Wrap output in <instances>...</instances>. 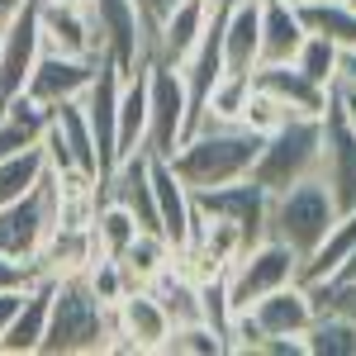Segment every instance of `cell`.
Here are the masks:
<instances>
[{
	"label": "cell",
	"instance_id": "obj_1",
	"mask_svg": "<svg viewBox=\"0 0 356 356\" xmlns=\"http://www.w3.org/2000/svg\"><path fill=\"white\" fill-rule=\"evenodd\" d=\"M261 138L266 134L247 129L238 119H200L166 162H171V171L191 191H214V186L252 176V162L261 152Z\"/></svg>",
	"mask_w": 356,
	"mask_h": 356
},
{
	"label": "cell",
	"instance_id": "obj_2",
	"mask_svg": "<svg viewBox=\"0 0 356 356\" xmlns=\"http://www.w3.org/2000/svg\"><path fill=\"white\" fill-rule=\"evenodd\" d=\"M114 332V309L100 304V295L86 285L81 271L57 275L53 280V309H48V332L43 347L48 356H81V352H100L105 337Z\"/></svg>",
	"mask_w": 356,
	"mask_h": 356
},
{
	"label": "cell",
	"instance_id": "obj_3",
	"mask_svg": "<svg viewBox=\"0 0 356 356\" xmlns=\"http://www.w3.org/2000/svg\"><path fill=\"white\" fill-rule=\"evenodd\" d=\"M318 143H323L318 114H290L285 124H275L261 138V152L252 162V181L266 195H280L290 186H300L304 176H318Z\"/></svg>",
	"mask_w": 356,
	"mask_h": 356
},
{
	"label": "cell",
	"instance_id": "obj_4",
	"mask_svg": "<svg viewBox=\"0 0 356 356\" xmlns=\"http://www.w3.org/2000/svg\"><path fill=\"white\" fill-rule=\"evenodd\" d=\"M332 219H337V204H332L328 186H323L318 176H304L300 186L271 195L266 233H271V238H280V243H285L304 261L314 247L323 243V233L332 228Z\"/></svg>",
	"mask_w": 356,
	"mask_h": 356
},
{
	"label": "cell",
	"instance_id": "obj_5",
	"mask_svg": "<svg viewBox=\"0 0 356 356\" xmlns=\"http://www.w3.org/2000/svg\"><path fill=\"white\" fill-rule=\"evenodd\" d=\"M53 228H57V186H53V176H43L29 195L0 204V252H10V257H19V261H38L43 247H48V238H53Z\"/></svg>",
	"mask_w": 356,
	"mask_h": 356
},
{
	"label": "cell",
	"instance_id": "obj_6",
	"mask_svg": "<svg viewBox=\"0 0 356 356\" xmlns=\"http://www.w3.org/2000/svg\"><path fill=\"white\" fill-rule=\"evenodd\" d=\"M223 280H228L233 309H247V304H257L261 295H271L280 285L300 280V257L280 243V238L266 233V238H257L252 247H243V257L223 271Z\"/></svg>",
	"mask_w": 356,
	"mask_h": 356
},
{
	"label": "cell",
	"instance_id": "obj_7",
	"mask_svg": "<svg viewBox=\"0 0 356 356\" xmlns=\"http://www.w3.org/2000/svg\"><path fill=\"white\" fill-rule=\"evenodd\" d=\"M186 134H191V100H186L181 72L147 57V143H143V152L171 157Z\"/></svg>",
	"mask_w": 356,
	"mask_h": 356
},
{
	"label": "cell",
	"instance_id": "obj_8",
	"mask_svg": "<svg viewBox=\"0 0 356 356\" xmlns=\"http://www.w3.org/2000/svg\"><path fill=\"white\" fill-rule=\"evenodd\" d=\"M86 15L95 29V57H110L124 76L147 62V24L134 0H86Z\"/></svg>",
	"mask_w": 356,
	"mask_h": 356
},
{
	"label": "cell",
	"instance_id": "obj_9",
	"mask_svg": "<svg viewBox=\"0 0 356 356\" xmlns=\"http://www.w3.org/2000/svg\"><path fill=\"white\" fill-rule=\"evenodd\" d=\"M323 124V143H318V181L328 186L337 214L356 204V129L347 124V114L337 105V95L328 100V110L318 114Z\"/></svg>",
	"mask_w": 356,
	"mask_h": 356
},
{
	"label": "cell",
	"instance_id": "obj_10",
	"mask_svg": "<svg viewBox=\"0 0 356 356\" xmlns=\"http://www.w3.org/2000/svg\"><path fill=\"white\" fill-rule=\"evenodd\" d=\"M195 209L209 214V219H228L243 233V243L252 247L257 238H266L271 195L261 191L252 176H243V181H228V186H214V191H195Z\"/></svg>",
	"mask_w": 356,
	"mask_h": 356
},
{
	"label": "cell",
	"instance_id": "obj_11",
	"mask_svg": "<svg viewBox=\"0 0 356 356\" xmlns=\"http://www.w3.org/2000/svg\"><path fill=\"white\" fill-rule=\"evenodd\" d=\"M90 81H95V57H72V53L43 48L24 81V95L38 100L43 110H53V105H67V100H81Z\"/></svg>",
	"mask_w": 356,
	"mask_h": 356
},
{
	"label": "cell",
	"instance_id": "obj_12",
	"mask_svg": "<svg viewBox=\"0 0 356 356\" xmlns=\"http://www.w3.org/2000/svg\"><path fill=\"white\" fill-rule=\"evenodd\" d=\"M43 53V33H38V0H29L24 10L0 29V105H10L15 95H24V81L33 62Z\"/></svg>",
	"mask_w": 356,
	"mask_h": 356
},
{
	"label": "cell",
	"instance_id": "obj_13",
	"mask_svg": "<svg viewBox=\"0 0 356 356\" xmlns=\"http://www.w3.org/2000/svg\"><path fill=\"white\" fill-rule=\"evenodd\" d=\"M114 332L134 347V356H152L166 347L171 337V314L166 304L152 295V285H134L124 300L114 304Z\"/></svg>",
	"mask_w": 356,
	"mask_h": 356
},
{
	"label": "cell",
	"instance_id": "obj_14",
	"mask_svg": "<svg viewBox=\"0 0 356 356\" xmlns=\"http://www.w3.org/2000/svg\"><path fill=\"white\" fill-rule=\"evenodd\" d=\"M147 176H152V200H157V233H162L176 252H186L195 214H200V209H195V191L171 171L166 157H152V152H147Z\"/></svg>",
	"mask_w": 356,
	"mask_h": 356
},
{
	"label": "cell",
	"instance_id": "obj_15",
	"mask_svg": "<svg viewBox=\"0 0 356 356\" xmlns=\"http://www.w3.org/2000/svg\"><path fill=\"white\" fill-rule=\"evenodd\" d=\"M119 90H124V72L114 67L110 57H95V81L86 86L81 110L86 124L95 134V152H100V176L114 166V124H119ZM100 186V181H95Z\"/></svg>",
	"mask_w": 356,
	"mask_h": 356
},
{
	"label": "cell",
	"instance_id": "obj_16",
	"mask_svg": "<svg viewBox=\"0 0 356 356\" xmlns=\"http://www.w3.org/2000/svg\"><path fill=\"white\" fill-rule=\"evenodd\" d=\"M247 314H252V323L261 337H304V328L314 323V295H309V285L304 280H290V285H280L271 295H261L257 304H247Z\"/></svg>",
	"mask_w": 356,
	"mask_h": 356
},
{
	"label": "cell",
	"instance_id": "obj_17",
	"mask_svg": "<svg viewBox=\"0 0 356 356\" xmlns=\"http://www.w3.org/2000/svg\"><path fill=\"white\" fill-rule=\"evenodd\" d=\"M204 19H209V0H171L162 10V19L152 24V33H147V57L176 67V62L195 48Z\"/></svg>",
	"mask_w": 356,
	"mask_h": 356
},
{
	"label": "cell",
	"instance_id": "obj_18",
	"mask_svg": "<svg viewBox=\"0 0 356 356\" xmlns=\"http://www.w3.org/2000/svg\"><path fill=\"white\" fill-rule=\"evenodd\" d=\"M252 86L275 95L290 114H323L332 100V86H314L295 62H257L252 67Z\"/></svg>",
	"mask_w": 356,
	"mask_h": 356
},
{
	"label": "cell",
	"instance_id": "obj_19",
	"mask_svg": "<svg viewBox=\"0 0 356 356\" xmlns=\"http://www.w3.org/2000/svg\"><path fill=\"white\" fill-rule=\"evenodd\" d=\"M53 280L57 275H38L24 290L19 314L10 318V328L0 337V356H33L43 347V332H48V309H53Z\"/></svg>",
	"mask_w": 356,
	"mask_h": 356
},
{
	"label": "cell",
	"instance_id": "obj_20",
	"mask_svg": "<svg viewBox=\"0 0 356 356\" xmlns=\"http://www.w3.org/2000/svg\"><path fill=\"white\" fill-rule=\"evenodd\" d=\"M38 33H43V48H53V53L95 57V29H90L86 5H48V0H38Z\"/></svg>",
	"mask_w": 356,
	"mask_h": 356
},
{
	"label": "cell",
	"instance_id": "obj_21",
	"mask_svg": "<svg viewBox=\"0 0 356 356\" xmlns=\"http://www.w3.org/2000/svg\"><path fill=\"white\" fill-rule=\"evenodd\" d=\"M147 143V62L124 76V90H119V124H114V162L129 157V152H143Z\"/></svg>",
	"mask_w": 356,
	"mask_h": 356
},
{
	"label": "cell",
	"instance_id": "obj_22",
	"mask_svg": "<svg viewBox=\"0 0 356 356\" xmlns=\"http://www.w3.org/2000/svg\"><path fill=\"white\" fill-rule=\"evenodd\" d=\"M304 19L300 5L290 0H261V57L257 62H290L304 43Z\"/></svg>",
	"mask_w": 356,
	"mask_h": 356
},
{
	"label": "cell",
	"instance_id": "obj_23",
	"mask_svg": "<svg viewBox=\"0 0 356 356\" xmlns=\"http://www.w3.org/2000/svg\"><path fill=\"white\" fill-rule=\"evenodd\" d=\"M48 124H53V129H57V138L67 143V152H72L76 171H86L90 181H100V152H95V134H90V124H86L81 100L53 105V110H48Z\"/></svg>",
	"mask_w": 356,
	"mask_h": 356
},
{
	"label": "cell",
	"instance_id": "obj_24",
	"mask_svg": "<svg viewBox=\"0 0 356 356\" xmlns=\"http://www.w3.org/2000/svg\"><path fill=\"white\" fill-rule=\"evenodd\" d=\"M43 129H48V110L29 95H15L10 105H0V157L43 143Z\"/></svg>",
	"mask_w": 356,
	"mask_h": 356
},
{
	"label": "cell",
	"instance_id": "obj_25",
	"mask_svg": "<svg viewBox=\"0 0 356 356\" xmlns=\"http://www.w3.org/2000/svg\"><path fill=\"white\" fill-rule=\"evenodd\" d=\"M300 19L337 48H356V0H300Z\"/></svg>",
	"mask_w": 356,
	"mask_h": 356
},
{
	"label": "cell",
	"instance_id": "obj_26",
	"mask_svg": "<svg viewBox=\"0 0 356 356\" xmlns=\"http://www.w3.org/2000/svg\"><path fill=\"white\" fill-rule=\"evenodd\" d=\"M138 233V219L119 204V200H95V214H90V238H95V252H105V257H124L129 243H134Z\"/></svg>",
	"mask_w": 356,
	"mask_h": 356
},
{
	"label": "cell",
	"instance_id": "obj_27",
	"mask_svg": "<svg viewBox=\"0 0 356 356\" xmlns=\"http://www.w3.org/2000/svg\"><path fill=\"white\" fill-rule=\"evenodd\" d=\"M119 261H124V271H129V280H134V285H152L166 266H176V247L166 243L162 233H147V228H143Z\"/></svg>",
	"mask_w": 356,
	"mask_h": 356
},
{
	"label": "cell",
	"instance_id": "obj_28",
	"mask_svg": "<svg viewBox=\"0 0 356 356\" xmlns=\"http://www.w3.org/2000/svg\"><path fill=\"white\" fill-rule=\"evenodd\" d=\"M43 176H48V152H43V143H33V147H24V152L0 157V204H10V200L29 195Z\"/></svg>",
	"mask_w": 356,
	"mask_h": 356
},
{
	"label": "cell",
	"instance_id": "obj_29",
	"mask_svg": "<svg viewBox=\"0 0 356 356\" xmlns=\"http://www.w3.org/2000/svg\"><path fill=\"white\" fill-rule=\"evenodd\" d=\"M304 352L309 356H356V323L342 314L318 309L314 323L304 328Z\"/></svg>",
	"mask_w": 356,
	"mask_h": 356
},
{
	"label": "cell",
	"instance_id": "obj_30",
	"mask_svg": "<svg viewBox=\"0 0 356 356\" xmlns=\"http://www.w3.org/2000/svg\"><path fill=\"white\" fill-rule=\"evenodd\" d=\"M162 352H171V356H228V337L214 323H204V318H186V323H171V337H166Z\"/></svg>",
	"mask_w": 356,
	"mask_h": 356
},
{
	"label": "cell",
	"instance_id": "obj_31",
	"mask_svg": "<svg viewBox=\"0 0 356 356\" xmlns=\"http://www.w3.org/2000/svg\"><path fill=\"white\" fill-rule=\"evenodd\" d=\"M290 62H295L314 86H332V76H337V43L318 38V33H304L300 53L290 57Z\"/></svg>",
	"mask_w": 356,
	"mask_h": 356
},
{
	"label": "cell",
	"instance_id": "obj_32",
	"mask_svg": "<svg viewBox=\"0 0 356 356\" xmlns=\"http://www.w3.org/2000/svg\"><path fill=\"white\" fill-rule=\"evenodd\" d=\"M290 119V110L275 100V95H266V90H247V100H243V110H238V124H247V129H257V134H271L275 124H285Z\"/></svg>",
	"mask_w": 356,
	"mask_h": 356
},
{
	"label": "cell",
	"instance_id": "obj_33",
	"mask_svg": "<svg viewBox=\"0 0 356 356\" xmlns=\"http://www.w3.org/2000/svg\"><path fill=\"white\" fill-rule=\"evenodd\" d=\"M43 275L38 261H19V257H10V252H0V290H24Z\"/></svg>",
	"mask_w": 356,
	"mask_h": 356
},
{
	"label": "cell",
	"instance_id": "obj_34",
	"mask_svg": "<svg viewBox=\"0 0 356 356\" xmlns=\"http://www.w3.org/2000/svg\"><path fill=\"white\" fill-rule=\"evenodd\" d=\"M332 86L356 90V48H337V76H332Z\"/></svg>",
	"mask_w": 356,
	"mask_h": 356
},
{
	"label": "cell",
	"instance_id": "obj_35",
	"mask_svg": "<svg viewBox=\"0 0 356 356\" xmlns=\"http://www.w3.org/2000/svg\"><path fill=\"white\" fill-rule=\"evenodd\" d=\"M29 290V285H24ZM24 290H0V337H5V328H10V318L19 314V304H24Z\"/></svg>",
	"mask_w": 356,
	"mask_h": 356
},
{
	"label": "cell",
	"instance_id": "obj_36",
	"mask_svg": "<svg viewBox=\"0 0 356 356\" xmlns=\"http://www.w3.org/2000/svg\"><path fill=\"white\" fill-rule=\"evenodd\" d=\"M134 5H138V15H143V24H147V33H152V24L162 19V10L171 0H134Z\"/></svg>",
	"mask_w": 356,
	"mask_h": 356
},
{
	"label": "cell",
	"instance_id": "obj_37",
	"mask_svg": "<svg viewBox=\"0 0 356 356\" xmlns=\"http://www.w3.org/2000/svg\"><path fill=\"white\" fill-rule=\"evenodd\" d=\"M332 95H337V105H342V114H347V124L356 129V90H342V86H332Z\"/></svg>",
	"mask_w": 356,
	"mask_h": 356
},
{
	"label": "cell",
	"instance_id": "obj_38",
	"mask_svg": "<svg viewBox=\"0 0 356 356\" xmlns=\"http://www.w3.org/2000/svg\"><path fill=\"white\" fill-rule=\"evenodd\" d=\"M24 5H29V0H0V29L10 24V19H15V15H19Z\"/></svg>",
	"mask_w": 356,
	"mask_h": 356
},
{
	"label": "cell",
	"instance_id": "obj_39",
	"mask_svg": "<svg viewBox=\"0 0 356 356\" xmlns=\"http://www.w3.org/2000/svg\"><path fill=\"white\" fill-rule=\"evenodd\" d=\"M48 5H86V0H48Z\"/></svg>",
	"mask_w": 356,
	"mask_h": 356
},
{
	"label": "cell",
	"instance_id": "obj_40",
	"mask_svg": "<svg viewBox=\"0 0 356 356\" xmlns=\"http://www.w3.org/2000/svg\"><path fill=\"white\" fill-rule=\"evenodd\" d=\"M290 5H300V0H290Z\"/></svg>",
	"mask_w": 356,
	"mask_h": 356
}]
</instances>
